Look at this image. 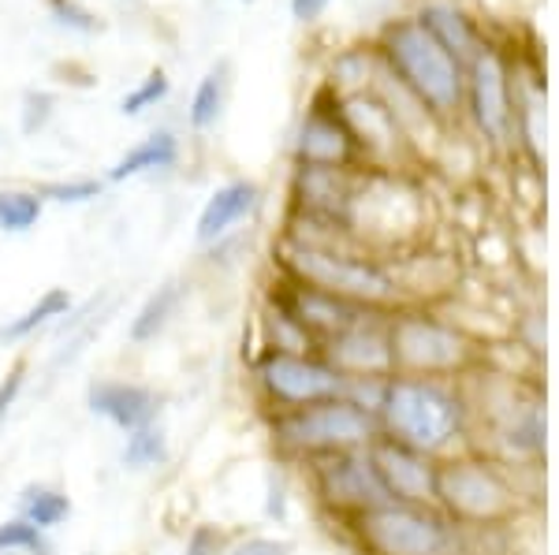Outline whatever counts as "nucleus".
<instances>
[{
    "instance_id": "nucleus-4",
    "label": "nucleus",
    "mask_w": 559,
    "mask_h": 555,
    "mask_svg": "<svg viewBox=\"0 0 559 555\" xmlns=\"http://www.w3.org/2000/svg\"><path fill=\"white\" fill-rule=\"evenodd\" d=\"M388 343H392V370L400 377L463 381L481 358V347L463 325L440 317L429 306L388 310Z\"/></svg>"
},
{
    "instance_id": "nucleus-16",
    "label": "nucleus",
    "mask_w": 559,
    "mask_h": 555,
    "mask_svg": "<svg viewBox=\"0 0 559 555\" xmlns=\"http://www.w3.org/2000/svg\"><path fill=\"white\" fill-rule=\"evenodd\" d=\"M86 407L90 414L105 418L112 429H120L123 436L134 433L142 425L160 422V396L139 381H94L86 388Z\"/></svg>"
},
{
    "instance_id": "nucleus-27",
    "label": "nucleus",
    "mask_w": 559,
    "mask_h": 555,
    "mask_svg": "<svg viewBox=\"0 0 559 555\" xmlns=\"http://www.w3.org/2000/svg\"><path fill=\"white\" fill-rule=\"evenodd\" d=\"M45 12H49L52 26L68 34H83V38H94V34L105 31L102 15L94 8H86L83 0H45Z\"/></svg>"
},
{
    "instance_id": "nucleus-10",
    "label": "nucleus",
    "mask_w": 559,
    "mask_h": 555,
    "mask_svg": "<svg viewBox=\"0 0 559 555\" xmlns=\"http://www.w3.org/2000/svg\"><path fill=\"white\" fill-rule=\"evenodd\" d=\"M295 165H329V168H358L362 149L350 134L340 94L324 86L306 109L299 131H295Z\"/></svg>"
},
{
    "instance_id": "nucleus-14",
    "label": "nucleus",
    "mask_w": 559,
    "mask_h": 555,
    "mask_svg": "<svg viewBox=\"0 0 559 555\" xmlns=\"http://www.w3.org/2000/svg\"><path fill=\"white\" fill-rule=\"evenodd\" d=\"M362 168H329V165H295L292 172V209L310 217L347 224L358 194Z\"/></svg>"
},
{
    "instance_id": "nucleus-8",
    "label": "nucleus",
    "mask_w": 559,
    "mask_h": 555,
    "mask_svg": "<svg viewBox=\"0 0 559 555\" xmlns=\"http://www.w3.org/2000/svg\"><path fill=\"white\" fill-rule=\"evenodd\" d=\"M254 384L269 414H287L310 402L344 396V373L332 370L321 354L273 351V347L254 358Z\"/></svg>"
},
{
    "instance_id": "nucleus-3",
    "label": "nucleus",
    "mask_w": 559,
    "mask_h": 555,
    "mask_svg": "<svg viewBox=\"0 0 559 555\" xmlns=\"http://www.w3.org/2000/svg\"><path fill=\"white\" fill-rule=\"evenodd\" d=\"M377 52L432 120H452L466 105V68L418 23V15L388 23Z\"/></svg>"
},
{
    "instance_id": "nucleus-22",
    "label": "nucleus",
    "mask_w": 559,
    "mask_h": 555,
    "mask_svg": "<svg viewBox=\"0 0 559 555\" xmlns=\"http://www.w3.org/2000/svg\"><path fill=\"white\" fill-rule=\"evenodd\" d=\"M71 306H75V299H71L68 288H49L34 306H26L20 317H12L4 328H0V339H4V343H23V339L38 336L41 328H49L52 321L68 317Z\"/></svg>"
},
{
    "instance_id": "nucleus-5",
    "label": "nucleus",
    "mask_w": 559,
    "mask_h": 555,
    "mask_svg": "<svg viewBox=\"0 0 559 555\" xmlns=\"http://www.w3.org/2000/svg\"><path fill=\"white\" fill-rule=\"evenodd\" d=\"M437 507L455 526H508L522 511V492L500 459L474 447L452 451L437 467Z\"/></svg>"
},
{
    "instance_id": "nucleus-21",
    "label": "nucleus",
    "mask_w": 559,
    "mask_h": 555,
    "mask_svg": "<svg viewBox=\"0 0 559 555\" xmlns=\"http://www.w3.org/2000/svg\"><path fill=\"white\" fill-rule=\"evenodd\" d=\"M179 306H183V283L179 280H165L157 291H150L146 302H142L139 313H134V321H131V333H128L131 343H139V347L153 343V339L173 325Z\"/></svg>"
},
{
    "instance_id": "nucleus-20",
    "label": "nucleus",
    "mask_w": 559,
    "mask_h": 555,
    "mask_svg": "<svg viewBox=\"0 0 559 555\" xmlns=\"http://www.w3.org/2000/svg\"><path fill=\"white\" fill-rule=\"evenodd\" d=\"M224 105H228V60L213 64L202 79H198L191 101H187V128L194 134L213 131L224 116Z\"/></svg>"
},
{
    "instance_id": "nucleus-6",
    "label": "nucleus",
    "mask_w": 559,
    "mask_h": 555,
    "mask_svg": "<svg viewBox=\"0 0 559 555\" xmlns=\"http://www.w3.org/2000/svg\"><path fill=\"white\" fill-rule=\"evenodd\" d=\"M269 433H273L276 451L310 462L340 451H362L381 436V425H377V418L369 410L336 396L287 410V414H273L269 418Z\"/></svg>"
},
{
    "instance_id": "nucleus-28",
    "label": "nucleus",
    "mask_w": 559,
    "mask_h": 555,
    "mask_svg": "<svg viewBox=\"0 0 559 555\" xmlns=\"http://www.w3.org/2000/svg\"><path fill=\"white\" fill-rule=\"evenodd\" d=\"M15 552H31V555H52L49 541L38 526H31L26 518L12 515L0 522V555H15Z\"/></svg>"
},
{
    "instance_id": "nucleus-35",
    "label": "nucleus",
    "mask_w": 559,
    "mask_h": 555,
    "mask_svg": "<svg viewBox=\"0 0 559 555\" xmlns=\"http://www.w3.org/2000/svg\"><path fill=\"white\" fill-rule=\"evenodd\" d=\"M242 4H250V0H242Z\"/></svg>"
},
{
    "instance_id": "nucleus-13",
    "label": "nucleus",
    "mask_w": 559,
    "mask_h": 555,
    "mask_svg": "<svg viewBox=\"0 0 559 555\" xmlns=\"http://www.w3.org/2000/svg\"><path fill=\"white\" fill-rule=\"evenodd\" d=\"M466 101H471V116L477 131L492 142L503 146L511 138V86H508V68L503 57L492 45H481L477 57L466 64Z\"/></svg>"
},
{
    "instance_id": "nucleus-9",
    "label": "nucleus",
    "mask_w": 559,
    "mask_h": 555,
    "mask_svg": "<svg viewBox=\"0 0 559 555\" xmlns=\"http://www.w3.org/2000/svg\"><path fill=\"white\" fill-rule=\"evenodd\" d=\"M306 467H310L313 492H318L321 504L329 507V511L358 518L381 504H392V499L384 496V485L373 470L369 447H362V451H340V455H324V459H310Z\"/></svg>"
},
{
    "instance_id": "nucleus-34",
    "label": "nucleus",
    "mask_w": 559,
    "mask_h": 555,
    "mask_svg": "<svg viewBox=\"0 0 559 555\" xmlns=\"http://www.w3.org/2000/svg\"><path fill=\"white\" fill-rule=\"evenodd\" d=\"M329 4H332V0H292V15L299 23H313V20H321V12Z\"/></svg>"
},
{
    "instance_id": "nucleus-7",
    "label": "nucleus",
    "mask_w": 559,
    "mask_h": 555,
    "mask_svg": "<svg viewBox=\"0 0 559 555\" xmlns=\"http://www.w3.org/2000/svg\"><path fill=\"white\" fill-rule=\"evenodd\" d=\"M369 555H455L459 526L440 507L381 504L350 518Z\"/></svg>"
},
{
    "instance_id": "nucleus-19",
    "label": "nucleus",
    "mask_w": 559,
    "mask_h": 555,
    "mask_svg": "<svg viewBox=\"0 0 559 555\" xmlns=\"http://www.w3.org/2000/svg\"><path fill=\"white\" fill-rule=\"evenodd\" d=\"M418 23L426 26V31L437 38L440 45H444L448 52L459 60V64H471V60L477 57V49H481V38H477V26L466 20L459 8L452 4H429L418 12Z\"/></svg>"
},
{
    "instance_id": "nucleus-18",
    "label": "nucleus",
    "mask_w": 559,
    "mask_h": 555,
    "mask_svg": "<svg viewBox=\"0 0 559 555\" xmlns=\"http://www.w3.org/2000/svg\"><path fill=\"white\" fill-rule=\"evenodd\" d=\"M176 165H179V138H176V131L160 128L134 142L128 154L108 168L105 183H128V179H139V176L168 172V168H176Z\"/></svg>"
},
{
    "instance_id": "nucleus-33",
    "label": "nucleus",
    "mask_w": 559,
    "mask_h": 555,
    "mask_svg": "<svg viewBox=\"0 0 559 555\" xmlns=\"http://www.w3.org/2000/svg\"><path fill=\"white\" fill-rule=\"evenodd\" d=\"M183 555H224V533L216 526H194Z\"/></svg>"
},
{
    "instance_id": "nucleus-23",
    "label": "nucleus",
    "mask_w": 559,
    "mask_h": 555,
    "mask_svg": "<svg viewBox=\"0 0 559 555\" xmlns=\"http://www.w3.org/2000/svg\"><path fill=\"white\" fill-rule=\"evenodd\" d=\"M15 515L26 518L31 526H38L41 533H49L71 518V499L68 492L52 485H26L20 492V499H15Z\"/></svg>"
},
{
    "instance_id": "nucleus-15",
    "label": "nucleus",
    "mask_w": 559,
    "mask_h": 555,
    "mask_svg": "<svg viewBox=\"0 0 559 555\" xmlns=\"http://www.w3.org/2000/svg\"><path fill=\"white\" fill-rule=\"evenodd\" d=\"M340 109H344V120L350 134H355L358 149H362V160H373L369 168H384L395 165L407 149V134L395 123V116L388 112V105L373 89H362V94H344L340 97Z\"/></svg>"
},
{
    "instance_id": "nucleus-30",
    "label": "nucleus",
    "mask_w": 559,
    "mask_h": 555,
    "mask_svg": "<svg viewBox=\"0 0 559 555\" xmlns=\"http://www.w3.org/2000/svg\"><path fill=\"white\" fill-rule=\"evenodd\" d=\"M52 109H57V97H52L49 89H26V94H23V109H20L23 134L45 131V123L52 120Z\"/></svg>"
},
{
    "instance_id": "nucleus-29",
    "label": "nucleus",
    "mask_w": 559,
    "mask_h": 555,
    "mask_svg": "<svg viewBox=\"0 0 559 555\" xmlns=\"http://www.w3.org/2000/svg\"><path fill=\"white\" fill-rule=\"evenodd\" d=\"M41 194V202H57V205H83L105 194V179L83 176V179H52V183L34 186Z\"/></svg>"
},
{
    "instance_id": "nucleus-2",
    "label": "nucleus",
    "mask_w": 559,
    "mask_h": 555,
    "mask_svg": "<svg viewBox=\"0 0 559 555\" xmlns=\"http://www.w3.org/2000/svg\"><path fill=\"white\" fill-rule=\"evenodd\" d=\"M276 273L366 310H395L403 299L395 268L362 246H299L280 239Z\"/></svg>"
},
{
    "instance_id": "nucleus-17",
    "label": "nucleus",
    "mask_w": 559,
    "mask_h": 555,
    "mask_svg": "<svg viewBox=\"0 0 559 555\" xmlns=\"http://www.w3.org/2000/svg\"><path fill=\"white\" fill-rule=\"evenodd\" d=\"M261 205V186L254 179H228L205 198L202 213L194 220V243L198 246H216L239 228L242 220H250Z\"/></svg>"
},
{
    "instance_id": "nucleus-24",
    "label": "nucleus",
    "mask_w": 559,
    "mask_h": 555,
    "mask_svg": "<svg viewBox=\"0 0 559 555\" xmlns=\"http://www.w3.org/2000/svg\"><path fill=\"white\" fill-rule=\"evenodd\" d=\"M45 213V202L31 186H4L0 191V231L4 236H26L31 228H38Z\"/></svg>"
},
{
    "instance_id": "nucleus-31",
    "label": "nucleus",
    "mask_w": 559,
    "mask_h": 555,
    "mask_svg": "<svg viewBox=\"0 0 559 555\" xmlns=\"http://www.w3.org/2000/svg\"><path fill=\"white\" fill-rule=\"evenodd\" d=\"M228 555H295V548H292V541H284V536L254 533V536H242L239 544H231Z\"/></svg>"
},
{
    "instance_id": "nucleus-11",
    "label": "nucleus",
    "mask_w": 559,
    "mask_h": 555,
    "mask_svg": "<svg viewBox=\"0 0 559 555\" xmlns=\"http://www.w3.org/2000/svg\"><path fill=\"white\" fill-rule=\"evenodd\" d=\"M369 459L373 470L384 485V496L392 504H421V507H437V467L440 459L407 447L392 436H377L369 444Z\"/></svg>"
},
{
    "instance_id": "nucleus-25",
    "label": "nucleus",
    "mask_w": 559,
    "mask_h": 555,
    "mask_svg": "<svg viewBox=\"0 0 559 555\" xmlns=\"http://www.w3.org/2000/svg\"><path fill=\"white\" fill-rule=\"evenodd\" d=\"M165 459H168V436H165V429H160V422L134 429V433H128V441H123L120 462L128 470H150V467H160Z\"/></svg>"
},
{
    "instance_id": "nucleus-32",
    "label": "nucleus",
    "mask_w": 559,
    "mask_h": 555,
    "mask_svg": "<svg viewBox=\"0 0 559 555\" xmlns=\"http://www.w3.org/2000/svg\"><path fill=\"white\" fill-rule=\"evenodd\" d=\"M23 384H26V362H15L12 370L4 373V381H0V429H4V422H8V414H12L15 402H20Z\"/></svg>"
},
{
    "instance_id": "nucleus-26",
    "label": "nucleus",
    "mask_w": 559,
    "mask_h": 555,
    "mask_svg": "<svg viewBox=\"0 0 559 555\" xmlns=\"http://www.w3.org/2000/svg\"><path fill=\"white\" fill-rule=\"evenodd\" d=\"M168 94H173V79H168L165 68H150L146 79H139L128 94L120 97V105H116V112L128 116V120H134V116L157 109V105L168 101Z\"/></svg>"
},
{
    "instance_id": "nucleus-1",
    "label": "nucleus",
    "mask_w": 559,
    "mask_h": 555,
    "mask_svg": "<svg viewBox=\"0 0 559 555\" xmlns=\"http://www.w3.org/2000/svg\"><path fill=\"white\" fill-rule=\"evenodd\" d=\"M381 436L418 447V451L444 459L463 451V436L471 429V399L459 388V381L437 377H400L392 373L384 402L377 410Z\"/></svg>"
},
{
    "instance_id": "nucleus-12",
    "label": "nucleus",
    "mask_w": 559,
    "mask_h": 555,
    "mask_svg": "<svg viewBox=\"0 0 559 555\" xmlns=\"http://www.w3.org/2000/svg\"><path fill=\"white\" fill-rule=\"evenodd\" d=\"M321 358L344 377H392V343H388V310H369L344 328L340 336L324 339Z\"/></svg>"
}]
</instances>
